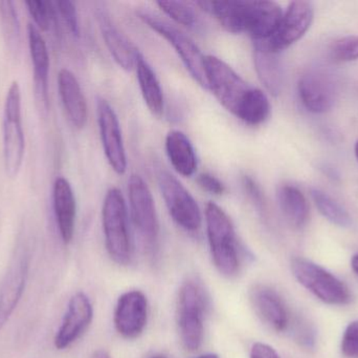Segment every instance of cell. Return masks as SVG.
Returning a JSON list of instances; mask_svg holds the SVG:
<instances>
[{"label": "cell", "instance_id": "cell-38", "mask_svg": "<svg viewBox=\"0 0 358 358\" xmlns=\"http://www.w3.org/2000/svg\"><path fill=\"white\" fill-rule=\"evenodd\" d=\"M351 266H352L353 271L358 275V254L353 256L352 261H351Z\"/></svg>", "mask_w": 358, "mask_h": 358}, {"label": "cell", "instance_id": "cell-10", "mask_svg": "<svg viewBox=\"0 0 358 358\" xmlns=\"http://www.w3.org/2000/svg\"><path fill=\"white\" fill-rule=\"evenodd\" d=\"M299 97L307 111L313 113L329 111L338 96V84L334 74L321 67H313L301 76Z\"/></svg>", "mask_w": 358, "mask_h": 358}, {"label": "cell", "instance_id": "cell-26", "mask_svg": "<svg viewBox=\"0 0 358 358\" xmlns=\"http://www.w3.org/2000/svg\"><path fill=\"white\" fill-rule=\"evenodd\" d=\"M271 105L268 97L259 88H250L240 103L236 117L248 125L264 123L271 116Z\"/></svg>", "mask_w": 358, "mask_h": 358}, {"label": "cell", "instance_id": "cell-21", "mask_svg": "<svg viewBox=\"0 0 358 358\" xmlns=\"http://www.w3.org/2000/svg\"><path fill=\"white\" fill-rule=\"evenodd\" d=\"M58 90L67 117L75 128H85L87 123V103L77 77L69 69L59 71Z\"/></svg>", "mask_w": 358, "mask_h": 358}, {"label": "cell", "instance_id": "cell-8", "mask_svg": "<svg viewBox=\"0 0 358 358\" xmlns=\"http://www.w3.org/2000/svg\"><path fill=\"white\" fill-rule=\"evenodd\" d=\"M159 185L162 195L174 222L187 231H197L201 226L199 206L189 191L170 172H159Z\"/></svg>", "mask_w": 358, "mask_h": 358}, {"label": "cell", "instance_id": "cell-37", "mask_svg": "<svg viewBox=\"0 0 358 358\" xmlns=\"http://www.w3.org/2000/svg\"><path fill=\"white\" fill-rule=\"evenodd\" d=\"M92 358H110V357H109V354L106 351L99 350L94 353Z\"/></svg>", "mask_w": 358, "mask_h": 358}, {"label": "cell", "instance_id": "cell-34", "mask_svg": "<svg viewBox=\"0 0 358 358\" xmlns=\"http://www.w3.org/2000/svg\"><path fill=\"white\" fill-rule=\"evenodd\" d=\"M197 183L203 191L210 193V195H222L227 191L224 184L218 178L213 176V174H208V172L199 174L197 178Z\"/></svg>", "mask_w": 358, "mask_h": 358}, {"label": "cell", "instance_id": "cell-5", "mask_svg": "<svg viewBox=\"0 0 358 358\" xmlns=\"http://www.w3.org/2000/svg\"><path fill=\"white\" fill-rule=\"evenodd\" d=\"M138 17L173 46L193 79L202 88L208 90L206 56L202 54L197 44L178 27L148 11H140Z\"/></svg>", "mask_w": 358, "mask_h": 358}, {"label": "cell", "instance_id": "cell-19", "mask_svg": "<svg viewBox=\"0 0 358 358\" xmlns=\"http://www.w3.org/2000/svg\"><path fill=\"white\" fill-rule=\"evenodd\" d=\"M52 205L61 239L64 244H69L73 241L75 233L77 202L71 183L63 177L55 181Z\"/></svg>", "mask_w": 358, "mask_h": 358}, {"label": "cell", "instance_id": "cell-31", "mask_svg": "<svg viewBox=\"0 0 358 358\" xmlns=\"http://www.w3.org/2000/svg\"><path fill=\"white\" fill-rule=\"evenodd\" d=\"M157 6L166 15L178 25L192 27L197 22V17L193 8L180 1H159Z\"/></svg>", "mask_w": 358, "mask_h": 358}, {"label": "cell", "instance_id": "cell-1", "mask_svg": "<svg viewBox=\"0 0 358 358\" xmlns=\"http://www.w3.org/2000/svg\"><path fill=\"white\" fill-rule=\"evenodd\" d=\"M206 223L215 267L224 277H235L239 271L240 263L235 229L231 219L222 208L210 202L206 207Z\"/></svg>", "mask_w": 358, "mask_h": 358}, {"label": "cell", "instance_id": "cell-7", "mask_svg": "<svg viewBox=\"0 0 358 358\" xmlns=\"http://www.w3.org/2000/svg\"><path fill=\"white\" fill-rule=\"evenodd\" d=\"M208 90L227 111L236 115L242 99L252 86L218 57L206 56Z\"/></svg>", "mask_w": 358, "mask_h": 358}, {"label": "cell", "instance_id": "cell-35", "mask_svg": "<svg viewBox=\"0 0 358 358\" xmlns=\"http://www.w3.org/2000/svg\"><path fill=\"white\" fill-rule=\"evenodd\" d=\"M250 358H280L275 349L263 343H256L250 349Z\"/></svg>", "mask_w": 358, "mask_h": 358}, {"label": "cell", "instance_id": "cell-22", "mask_svg": "<svg viewBox=\"0 0 358 358\" xmlns=\"http://www.w3.org/2000/svg\"><path fill=\"white\" fill-rule=\"evenodd\" d=\"M254 42L255 69L259 80L269 94L278 96L283 88V69L280 53L271 50L265 40Z\"/></svg>", "mask_w": 358, "mask_h": 358}, {"label": "cell", "instance_id": "cell-25", "mask_svg": "<svg viewBox=\"0 0 358 358\" xmlns=\"http://www.w3.org/2000/svg\"><path fill=\"white\" fill-rule=\"evenodd\" d=\"M136 69L138 85L145 103L153 115L161 116L164 111V92L157 74L145 60L143 55L138 57Z\"/></svg>", "mask_w": 358, "mask_h": 358}, {"label": "cell", "instance_id": "cell-33", "mask_svg": "<svg viewBox=\"0 0 358 358\" xmlns=\"http://www.w3.org/2000/svg\"><path fill=\"white\" fill-rule=\"evenodd\" d=\"M342 353L347 358H358V321L349 324L342 340Z\"/></svg>", "mask_w": 358, "mask_h": 358}, {"label": "cell", "instance_id": "cell-40", "mask_svg": "<svg viewBox=\"0 0 358 358\" xmlns=\"http://www.w3.org/2000/svg\"><path fill=\"white\" fill-rule=\"evenodd\" d=\"M355 157H357V159L358 161V141L357 143H355Z\"/></svg>", "mask_w": 358, "mask_h": 358}, {"label": "cell", "instance_id": "cell-17", "mask_svg": "<svg viewBox=\"0 0 358 358\" xmlns=\"http://www.w3.org/2000/svg\"><path fill=\"white\" fill-rule=\"evenodd\" d=\"M250 302L258 317L269 327L283 332L289 326V313L281 296L273 288L255 285L250 292Z\"/></svg>", "mask_w": 358, "mask_h": 358}, {"label": "cell", "instance_id": "cell-27", "mask_svg": "<svg viewBox=\"0 0 358 358\" xmlns=\"http://www.w3.org/2000/svg\"><path fill=\"white\" fill-rule=\"evenodd\" d=\"M0 23L8 50L17 54L21 46V27L15 2L10 0L0 1Z\"/></svg>", "mask_w": 358, "mask_h": 358}, {"label": "cell", "instance_id": "cell-29", "mask_svg": "<svg viewBox=\"0 0 358 358\" xmlns=\"http://www.w3.org/2000/svg\"><path fill=\"white\" fill-rule=\"evenodd\" d=\"M31 18L35 21L40 32H48L56 25L57 11L55 2L31 0L25 2Z\"/></svg>", "mask_w": 358, "mask_h": 358}, {"label": "cell", "instance_id": "cell-6", "mask_svg": "<svg viewBox=\"0 0 358 358\" xmlns=\"http://www.w3.org/2000/svg\"><path fill=\"white\" fill-rule=\"evenodd\" d=\"M206 296L195 281L185 282L179 290L178 329L181 343L187 351H196L203 342Z\"/></svg>", "mask_w": 358, "mask_h": 358}, {"label": "cell", "instance_id": "cell-2", "mask_svg": "<svg viewBox=\"0 0 358 358\" xmlns=\"http://www.w3.org/2000/svg\"><path fill=\"white\" fill-rule=\"evenodd\" d=\"M103 230L107 252L121 266L131 260V241L128 224L127 206L121 191L110 188L105 195L102 209Z\"/></svg>", "mask_w": 358, "mask_h": 358}, {"label": "cell", "instance_id": "cell-14", "mask_svg": "<svg viewBox=\"0 0 358 358\" xmlns=\"http://www.w3.org/2000/svg\"><path fill=\"white\" fill-rule=\"evenodd\" d=\"M148 321V301L138 290L126 292L117 300L115 326L117 333L127 340L138 338Z\"/></svg>", "mask_w": 358, "mask_h": 358}, {"label": "cell", "instance_id": "cell-11", "mask_svg": "<svg viewBox=\"0 0 358 358\" xmlns=\"http://www.w3.org/2000/svg\"><path fill=\"white\" fill-rule=\"evenodd\" d=\"M31 256L27 246L17 248L0 287V331L10 319L24 291Z\"/></svg>", "mask_w": 358, "mask_h": 358}, {"label": "cell", "instance_id": "cell-12", "mask_svg": "<svg viewBox=\"0 0 358 358\" xmlns=\"http://www.w3.org/2000/svg\"><path fill=\"white\" fill-rule=\"evenodd\" d=\"M315 18V6L309 1H294L283 13L277 31L266 41L267 46L282 52L301 39L313 25Z\"/></svg>", "mask_w": 358, "mask_h": 358}, {"label": "cell", "instance_id": "cell-30", "mask_svg": "<svg viewBox=\"0 0 358 358\" xmlns=\"http://www.w3.org/2000/svg\"><path fill=\"white\" fill-rule=\"evenodd\" d=\"M329 57L334 62H352L358 59V35H349L336 40L330 46Z\"/></svg>", "mask_w": 358, "mask_h": 358}, {"label": "cell", "instance_id": "cell-41", "mask_svg": "<svg viewBox=\"0 0 358 358\" xmlns=\"http://www.w3.org/2000/svg\"><path fill=\"white\" fill-rule=\"evenodd\" d=\"M152 358H167V357H166L165 355L159 354V355H155V357H153Z\"/></svg>", "mask_w": 358, "mask_h": 358}, {"label": "cell", "instance_id": "cell-20", "mask_svg": "<svg viewBox=\"0 0 358 358\" xmlns=\"http://www.w3.org/2000/svg\"><path fill=\"white\" fill-rule=\"evenodd\" d=\"M283 17L281 6L275 1H248L246 33L254 41L268 40L277 31Z\"/></svg>", "mask_w": 358, "mask_h": 358}, {"label": "cell", "instance_id": "cell-24", "mask_svg": "<svg viewBox=\"0 0 358 358\" xmlns=\"http://www.w3.org/2000/svg\"><path fill=\"white\" fill-rule=\"evenodd\" d=\"M280 209L289 225L303 228L309 220V205L304 193L294 185L284 184L278 188Z\"/></svg>", "mask_w": 358, "mask_h": 358}, {"label": "cell", "instance_id": "cell-3", "mask_svg": "<svg viewBox=\"0 0 358 358\" xmlns=\"http://www.w3.org/2000/svg\"><path fill=\"white\" fill-rule=\"evenodd\" d=\"M2 145L6 174L18 176L25 153V138L21 115V90L18 81H13L6 92L2 121Z\"/></svg>", "mask_w": 358, "mask_h": 358}, {"label": "cell", "instance_id": "cell-28", "mask_svg": "<svg viewBox=\"0 0 358 358\" xmlns=\"http://www.w3.org/2000/svg\"><path fill=\"white\" fill-rule=\"evenodd\" d=\"M310 195L315 206L324 218L327 219L332 224L344 227V228L351 226L352 219L350 214L329 195L317 188L311 189Z\"/></svg>", "mask_w": 358, "mask_h": 358}, {"label": "cell", "instance_id": "cell-18", "mask_svg": "<svg viewBox=\"0 0 358 358\" xmlns=\"http://www.w3.org/2000/svg\"><path fill=\"white\" fill-rule=\"evenodd\" d=\"M96 18L102 32L103 39L115 62L125 71L136 69V62L141 53L128 39L125 34L122 33L115 23L109 18L104 10L96 11Z\"/></svg>", "mask_w": 358, "mask_h": 358}, {"label": "cell", "instance_id": "cell-23", "mask_svg": "<svg viewBox=\"0 0 358 358\" xmlns=\"http://www.w3.org/2000/svg\"><path fill=\"white\" fill-rule=\"evenodd\" d=\"M166 153L174 170L182 177H192L197 170V157L191 141L180 130H171L166 138Z\"/></svg>", "mask_w": 358, "mask_h": 358}, {"label": "cell", "instance_id": "cell-15", "mask_svg": "<svg viewBox=\"0 0 358 358\" xmlns=\"http://www.w3.org/2000/svg\"><path fill=\"white\" fill-rule=\"evenodd\" d=\"M29 54L34 69V95L36 104L41 116L45 117L50 109L48 97V75H50V55L45 40L36 25L27 27Z\"/></svg>", "mask_w": 358, "mask_h": 358}, {"label": "cell", "instance_id": "cell-32", "mask_svg": "<svg viewBox=\"0 0 358 358\" xmlns=\"http://www.w3.org/2000/svg\"><path fill=\"white\" fill-rule=\"evenodd\" d=\"M57 11L59 14L62 17L63 20L66 23L69 27V31L71 32L73 36L79 37L80 36V25L79 18H78V11L76 8V4L71 1H56Z\"/></svg>", "mask_w": 358, "mask_h": 358}, {"label": "cell", "instance_id": "cell-16", "mask_svg": "<svg viewBox=\"0 0 358 358\" xmlns=\"http://www.w3.org/2000/svg\"><path fill=\"white\" fill-rule=\"evenodd\" d=\"M94 309L90 298L83 292H78L69 303L62 324L55 336V347L64 350L73 344L92 324Z\"/></svg>", "mask_w": 358, "mask_h": 358}, {"label": "cell", "instance_id": "cell-13", "mask_svg": "<svg viewBox=\"0 0 358 358\" xmlns=\"http://www.w3.org/2000/svg\"><path fill=\"white\" fill-rule=\"evenodd\" d=\"M98 122L107 161L117 174L127 170V156L117 113L105 99L98 100Z\"/></svg>", "mask_w": 358, "mask_h": 358}, {"label": "cell", "instance_id": "cell-36", "mask_svg": "<svg viewBox=\"0 0 358 358\" xmlns=\"http://www.w3.org/2000/svg\"><path fill=\"white\" fill-rule=\"evenodd\" d=\"M243 185L244 187H245L248 195L252 197V199L254 200L258 205L262 206L263 204H264V201H263V195L262 193H261L258 185L256 184V182H255L252 178H250V177H245L243 181Z\"/></svg>", "mask_w": 358, "mask_h": 358}, {"label": "cell", "instance_id": "cell-4", "mask_svg": "<svg viewBox=\"0 0 358 358\" xmlns=\"http://www.w3.org/2000/svg\"><path fill=\"white\" fill-rule=\"evenodd\" d=\"M290 266L296 281L322 302L338 306L350 303V290L346 284L323 267L300 256L292 259Z\"/></svg>", "mask_w": 358, "mask_h": 358}, {"label": "cell", "instance_id": "cell-9", "mask_svg": "<svg viewBox=\"0 0 358 358\" xmlns=\"http://www.w3.org/2000/svg\"><path fill=\"white\" fill-rule=\"evenodd\" d=\"M130 214L132 222L145 244L153 246L159 233V219L152 193L144 179L132 174L128 182Z\"/></svg>", "mask_w": 358, "mask_h": 358}, {"label": "cell", "instance_id": "cell-39", "mask_svg": "<svg viewBox=\"0 0 358 358\" xmlns=\"http://www.w3.org/2000/svg\"><path fill=\"white\" fill-rule=\"evenodd\" d=\"M195 358H219L218 355L216 354H203L200 355V357H197Z\"/></svg>", "mask_w": 358, "mask_h": 358}]
</instances>
